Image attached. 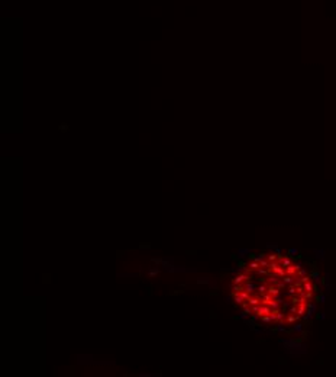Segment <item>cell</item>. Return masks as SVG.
I'll use <instances>...</instances> for the list:
<instances>
[{
	"label": "cell",
	"instance_id": "obj_1",
	"mask_svg": "<svg viewBox=\"0 0 336 377\" xmlns=\"http://www.w3.org/2000/svg\"><path fill=\"white\" fill-rule=\"evenodd\" d=\"M310 276L288 257L259 254L252 257L233 279V300L244 308L242 316L262 322L294 323L313 309Z\"/></svg>",
	"mask_w": 336,
	"mask_h": 377
},
{
	"label": "cell",
	"instance_id": "obj_2",
	"mask_svg": "<svg viewBox=\"0 0 336 377\" xmlns=\"http://www.w3.org/2000/svg\"><path fill=\"white\" fill-rule=\"evenodd\" d=\"M155 274H158V268H154V270L149 271V276H155Z\"/></svg>",
	"mask_w": 336,
	"mask_h": 377
}]
</instances>
